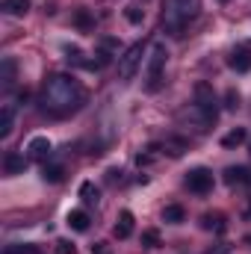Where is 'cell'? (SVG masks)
Returning <instances> with one entry per match:
<instances>
[{
    "label": "cell",
    "mask_w": 251,
    "mask_h": 254,
    "mask_svg": "<svg viewBox=\"0 0 251 254\" xmlns=\"http://www.w3.org/2000/svg\"><path fill=\"white\" fill-rule=\"evenodd\" d=\"M39 104L45 113L65 119L71 113H77L83 104H86V89L80 80H74L71 74H51L45 83H42V95H39Z\"/></svg>",
    "instance_id": "obj_1"
},
{
    "label": "cell",
    "mask_w": 251,
    "mask_h": 254,
    "mask_svg": "<svg viewBox=\"0 0 251 254\" xmlns=\"http://www.w3.org/2000/svg\"><path fill=\"white\" fill-rule=\"evenodd\" d=\"M201 12V0H166L163 9V30L172 36H181Z\"/></svg>",
    "instance_id": "obj_2"
},
{
    "label": "cell",
    "mask_w": 251,
    "mask_h": 254,
    "mask_svg": "<svg viewBox=\"0 0 251 254\" xmlns=\"http://www.w3.org/2000/svg\"><path fill=\"white\" fill-rule=\"evenodd\" d=\"M169 60V51L163 42H154L148 48V57H145V89L148 92H157L163 86V68Z\"/></svg>",
    "instance_id": "obj_3"
},
{
    "label": "cell",
    "mask_w": 251,
    "mask_h": 254,
    "mask_svg": "<svg viewBox=\"0 0 251 254\" xmlns=\"http://www.w3.org/2000/svg\"><path fill=\"white\" fill-rule=\"evenodd\" d=\"M216 119H219V113H213V110H207V107H201V104H187L181 113H178V122L181 125L192 127V130H198V133H207L210 127L216 125Z\"/></svg>",
    "instance_id": "obj_4"
},
{
    "label": "cell",
    "mask_w": 251,
    "mask_h": 254,
    "mask_svg": "<svg viewBox=\"0 0 251 254\" xmlns=\"http://www.w3.org/2000/svg\"><path fill=\"white\" fill-rule=\"evenodd\" d=\"M145 57H148L145 42L130 45L125 54L119 57V77H122V80H133V77H136V71L142 68V60H145Z\"/></svg>",
    "instance_id": "obj_5"
},
{
    "label": "cell",
    "mask_w": 251,
    "mask_h": 254,
    "mask_svg": "<svg viewBox=\"0 0 251 254\" xmlns=\"http://www.w3.org/2000/svg\"><path fill=\"white\" fill-rule=\"evenodd\" d=\"M213 172L210 169H204V166H198V169H192L187 175V187L189 192H195V195H207V192H213Z\"/></svg>",
    "instance_id": "obj_6"
},
{
    "label": "cell",
    "mask_w": 251,
    "mask_h": 254,
    "mask_svg": "<svg viewBox=\"0 0 251 254\" xmlns=\"http://www.w3.org/2000/svg\"><path fill=\"white\" fill-rule=\"evenodd\" d=\"M51 139L48 136H33L30 142H27V157L30 160H39V163H48V157H51Z\"/></svg>",
    "instance_id": "obj_7"
},
{
    "label": "cell",
    "mask_w": 251,
    "mask_h": 254,
    "mask_svg": "<svg viewBox=\"0 0 251 254\" xmlns=\"http://www.w3.org/2000/svg\"><path fill=\"white\" fill-rule=\"evenodd\" d=\"M15 101L12 98H6L3 101V107H0V139H6L9 133H12V122H15Z\"/></svg>",
    "instance_id": "obj_8"
},
{
    "label": "cell",
    "mask_w": 251,
    "mask_h": 254,
    "mask_svg": "<svg viewBox=\"0 0 251 254\" xmlns=\"http://www.w3.org/2000/svg\"><path fill=\"white\" fill-rule=\"evenodd\" d=\"M160 148H163V154H169V157H184L189 151V139H184V136H166V139L160 142Z\"/></svg>",
    "instance_id": "obj_9"
},
{
    "label": "cell",
    "mask_w": 251,
    "mask_h": 254,
    "mask_svg": "<svg viewBox=\"0 0 251 254\" xmlns=\"http://www.w3.org/2000/svg\"><path fill=\"white\" fill-rule=\"evenodd\" d=\"M27 163H30V157H24V154H18V151H9V154L3 157V172H6V175H24Z\"/></svg>",
    "instance_id": "obj_10"
},
{
    "label": "cell",
    "mask_w": 251,
    "mask_h": 254,
    "mask_svg": "<svg viewBox=\"0 0 251 254\" xmlns=\"http://www.w3.org/2000/svg\"><path fill=\"white\" fill-rule=\"evenodd\" d=\"M225 184L228 187H249L251 172L246 166H231V169H225Z\"/></svg>",
    "instance_id": "obj_11"
},
{
    "label": "cell",
    "mask_w": 251,
    "mask_h": 254,
    "mask_svg": "<svg viewBox=\"0 0 251 254\" xmlns=\"http://www.w3.org/2000/svg\"><path fill=\"white\" fill-rule=\"evenodd\" d=\"M228 65H231L237 74H246V71H251V48H237V51L231 54Z\"/></svg>",
    "instance_id": "obj_12"
},
{
    "label": "cell",
    "mask_w": 251,
    "mask_h": 254,
    "mask_svg": "<svg viewBox=\"0 0 251 254\" xmlns=\"http://www.w3.org/2000/svg\"><path fill=\"white\" fill-rule=\"evenodd\" d=\"M195 104H201V107L219 113V107H216L219 101H216V95H213V89H210L207 83H198V86H195Z\"/></svg>",
    "instance_id": "obj_13"
},
{
    "label": "cell",
    "mask_w": 251,
    "mask_h": 254,
    "mask_svg": "<svg viewBox=\"0 0 251 254\" xmlns=\"http://www.w3.org/2000/svg\"><path fill=\"white\" fill-rule=\"evenodd\" d=\"M116 240H127L130 234H133V213L130 210H122L119 213V222H116Z\"/></svg>",
    "instance_id": "obj_14"
},
{
    "label": "cell",
    "mask_w": 251,
    "mask_h": 254,
    "mask_svg": "<svg viewBox=\"0 0 251 254\" xmlns=\"http://www.w3.org/2000/svg\"><path fill=\"white\" fill-rule=\"evenodd\" d=\"M246 139H249V130H246V127H234L231 133L222 136V148H240Z\"/></svg>",
    "instance_id": "obj_15"
},
{
    "label": "cell",
    "mask_w": 251,
    "mask_h": 254,
    "mask_svg": "<svg viewBox=\"0 0 251 254\" xmlns=\"http://www.w3.org/2000/svg\"><path fill=\"white\" fill-rule=\"evenodd\" d=\"M68 228L77 231V234L89 231V213H86V210H71V213H68Z\"/></svg>",
    "instance_id": "obj_16"
},
{
    "label": "cell",
    "mask_w": 251,
    "mask_h": 254,
    "mask_svg": "<svg viewBox=\"0 0 251 254\" xmlns=\"http://www.w3.org/2000/svg\"><path fill=\"white\" fill-rule=\"evenodd\" d=\"M201 228H204V231H216V234H222L228 225H225V216H222V213H204V216H201Z\"/></svg>",
    "instance_id": "obj_17"
},
{
    "label": "cell",
    "mask_w": 251,
    "mask_h": 254,
    "mask_svg": "<svg viewBox=\"0 0 251 254\" xmlns=\"http://www.w3.org/2000/svg\"><path fill=\"white\" fill-rule=\"evenodd\" d=\"M3 9H6V15H12V18H24V15L30 12V0H3Z\"/></svg>",
    "instance_id": "obj_18"
},
{
    "label": "cell",
    "mask_w": 251,
    "mask_h": 254,
    "mask_svg": "<svg viewBox=\"0 0 251 254\" xmlns=\"http://www.w3.org/2000/svg\"><path fill=\"white\" fill-rule=\"evenodd\" d=\"M187 219V210L181 207V204H169L166 210H163V222H169V225H181Z\"/></svg>",
    "instance_id": "obj_19"
},
{
    "label": "cell",
    "mask_w": 251,
    "mask_h": 254,
    "mask_svg": "<svg viewBox=\"0 0 251 254\" xmlns=\"http://www.w3.org/2000/svg\"><path fill=\"white\" fill-rule=\"evenodd\" d=\"M63 175H65V169L60 163H45V169H42V178H45L48 184H60Z\"/></svg>",
    "instance_id": "obj_20"
},
{
    "label": "cell",
    "mask_w": 251,
    "mask_h": 254,
    "mask_svg": "<svg viewBox=\"0 0 251 254\" xmlns=\"http://www.w3.org/2000/svg\"><path fill=\"white\" fill-rule=\"evenodd\" d=\"M80 198H83V204H98L101 190H98L92 181H86V184H80Z\"/></svg>",
    "instance_id": "obj_21"
},
{
    "label": "cell",
    "mask_w": 251,
    "mask_h": 254,
    "mask_svg": "<svg viewBox=\"0 0 251 254\" xmlns=\"http://www.w3.org/2000/svg\"><path fill=\"white\" fill-rule=\"evenodd\" d=\"M0 80H3L6 89L15 83V60H3V65H0Z\"/></svg>",
    "instance_id": "obj_22"
},
{
    "label": "cell",
    "mask_w": 251,
    "mask_h": 254,
    "mask_svg": "<svg viewBox=\"0 0 251 254\" xmlns=\"http://www.w3.org/2000/svg\"><path fill=\"white\" fill-rule=\"evenodd\" d=\"M142 246L157 249V246H160V231H145V234H142Z\"/></svg>",
    "instance_id": "obj_23"
},
{
    "label": "cell",
    "mask_w": 251,
    "mask_h": 254,
    "mask_svg": "<svg viewBox=\"0 0 251 254\" xmlns=\"http://www.w3.org/2000/svg\"><path fill=\"white\" fill-rule=\"evenodd\" d=\"M74 21H77V27H80V30H89V27H92V18H89V12H86V9H77Z\"/></svg>",
    "instance_id": "obj_24"
},
{
    "label": "cell",
    "mask_w": 251,
    "mask_h": 254,
    "mask_svg": "<svg viewBox=\"0 0 251 254\" xmlns=\"http://www.w3.org/2000/svg\"><path fill=\"white\" fill-rule=\"evenodd\" d=\"M225 107H228V110H237V107H240V95H237L234 89L225 92Z\"/></svg>",
    "instance_id": "obj_25"
},
{
    "label": "cell",
    "mask_w": 251,
    "mask_h": 254,
    "mask_svg": "<svg viewBox=\"0 0 251 254\" xmlns=\"http://www.w3.org/2000/svg\"><path fill=\"white\" fill-rule=\"evenodd\" d=\"M127 21H130V24H142V9H139V6H127Z\"/></svg>",
    "instance_id": "obj_26"
},
{
    "label": "cell",
    "mask_w": 251,
    "mask_h": 254,
    "mask_svg": "<svg viewBox=\"0 0 251 254\" xmlns=\"http://www.w3.org/2000/svg\"><path fill=\"white\" fill-rule=\"evenodd\" d=\"M15 252H18V254H42V249H39V246H30V243H27V246H18Z\"/></svg>",
    "instance_id": "obj_27"
},
{
    "label": "cell",
    "mask_w": 251,
    "mask_h": 254,
    "mask_svg": "<svg viewBox=\"0 0 251 254\" xmlns=\"http://www.w3.org/2000/svg\"><path fill=\"white\" fill-rule=\"evenodd\" d=\"M204 254H231V246H228V243H219L216 249H207Z\"/></svg>",
    "instance_id": "obj_28"
},
{
    "label": "cell",
    "mask_w": 251,
    "mask_h": 254,
    "mask_svg": "<svg viewBox=\"0 0 251 254\" xmlns=\"http://www.w3.org/2000/svg\"><path fill=\"white\" fill-rule=\"evenodd\" d=\"M57 252H60V254H74V246H71V243H65V240H60V243H57Z\"/></svg>",
    "instance_id": "obj_29"
},
{
    "label": "cell",
    "mask_w": 251,
    "mask_h": 254,
    "mask_svg": "<svg viewBox=\"0 0 251 254\" xmlns=\"http://www.w3.org/2000/svg\"><path fill=\"white\" fill-rule=\"evenodd\" d=\"M92 254H110L107 243H95V246H92Z\"/></svg>",
    "instance_id": "obj_30"
},
{
    "label": "cell",
    "mask_w": 251,
    "mask_h": 254,
    "mask_svg": "<svg viewBox=\"0 0 251 254\" xmlns=\"http://www.w3.org/2000/svg\"><path fill=\"white\" fill-rule=\"evenodd\" d=\"M110 181H113V184L122 181V172H119V169H110Z\"/></svg>",
    "instance_id": "obj_31"
},
{
    "label": "cell",
    "mask_w": 251,
    "mask_h": 254,
    "mask_svg": "<svg viewBox=\"0 0 251 254\" xmlns=\"http://www.w3.org/2000/svg\"><path fill=\"white\" fill-rule=\"evenodd\" d=\"M246 219H251V207H249V213H246Z\"/></svg>",
    "instance_id": "obj_32"
},
{
    "label": "cell",
    "mask_w": 251,
    "mask_h": 254,
    "mask_svg": "<svg viewBox=\"0 0 251 254\" xmlns=\"http://www.w3.org/2000/svg\"><path fill=\"white\" fill-rule=\"evenodd\" d=\"M246 243H249V246H251V237H246Z\"/></svg>",
    "instance_id": "obj_33"
},
{
    "label": "cell",
    "mask_w": 251,
    "mask_h": 254,
    "mask_svg": "<svg viewBox=\"0 0 251 254\" xmlns=\"http://www.w3.org/2000/svg\"><path fill=\"white\" fill-rule=\"evenodd\" d=\"M219 3H228V0H219Z\"/></svg>",
    "instance_id": "obj_34"
}]
</instances>
